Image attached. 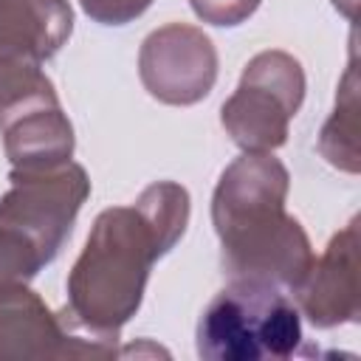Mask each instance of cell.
<instances>
[{
	"label": "cell",
	"mask_w": 361,
	"mask_h": 361,
	"mask_svg": "<svg viewBox=\"0 0 361 361\" xmlns=\"http://www.w3.org/2000/svg\"><path fill=\"white\" fill-rule=\"evenodd\" d=\"M302 338L293 302L262 279H234L197 324V353L212 361L285 358Z\"/></svg>",
	"instance_id": "obj_4"
},
{
	"label": "cell",
	"mask_w": 361,
	"mask_h": 361,
	"mask_svg": "<svg viewBox=\"0 0 361 361\" xmlns=\"http://www.w3.org/2000/svg\"><path fill=\"white\" fill-rule=\"evenodd\" d=\"M149 3L152 0H82V8L104 25H124L138 17Z\"/></svg>",
	"instance_id": "obj_8"
},
{
	"label": "cell",
	"mask_w": 361,
	"mask_h": 361,
	"mask_svg": "<svg viewBox=\"0 0 361 361\" xmlns=\"http://www.w3.org/2000/svg\"><path fill=\"white\" fill-rule=\"evenodd\" d=\"M214 48L189 25L155 31L141 51V79L149 93L169 104L203 99L214 82Z\"/></svg>",
	"instance_id": "obj_6"
},
{
	"label": "cell",
	"mask_w": 361,
	"mask_h": 361,
	"mask_svg": "<svg viewBox=\"0 0 361 361\" xmlns=\"http://www.w3.org/2000/svg\"><path fill=\"white\" fill-rule=\"evenodd\" d=\"M285 189L282 164L262 152L240 158L223 175L214 192V226L234 279L296 288L307 276V240L299 223L282 212Z\"/></svg>",
	"instance_id": "obj_2"
},
{
	"label": "cell",
	"mask_w": 361,
	"mask_h": 361,
	"mask_svg": "<svg viewBox=\"0 0 361 361\" xmlns=\"http://www.w3.org/2000/svg\"><path fill=\"white\" fill-rule=\"evenodd\" d=\"M302 71L285 54H259L237 93L223 107V124L245 149H271L285 141L288 118L302 102Z\"/></svg>",
	"instance_id": "obj_5"
},
{
	"label": "cell",
	"mask_w": 361,
	"mask_h": 361,
	"mask_svg": "<svg viewBox=\"0 0 361 361\" xmlns=\"http://www.w3.org/2000/svg\"><path fill=\"white\" fill-rule=\"evenodd\" d=\"M14 189L0 203V282L34 276L62 245L87 195L82 166L14 169Z\"/></svg>",
	"instance_id": "obj_3"
},
{
	"label": "cell",
	"mask_w": 361,
	"mask_h": 361,
	"mask_svg": "<svg viewBox=\"0 0 361 361\" xmlns=\"http://www.w3.org/2000/svg\"><path fill=\"white\" fill-rule=\"evenodd\" d=\"M186 192L175 183L149 186L133 209H107L71 274V302L96 330H116L141 302L144 279L183 231Z\"/></svg>",
	"instance_id": "obj_1"
},
{
	"label": "cell",
	"mask_w": 361,
	"mask_h": 361,
	"mask_svg": "<svg viewBox=\"0 0 361 361\" xmlns=\"http://www.w3.org/2000/svg\"><path fill=\"white\" fill-rule=\"evenodd\" d=\"M65 0H0V62L39 65L71 34Z\"/></svg>",
	"instance_id": "obj_7"
}]
</instances>
